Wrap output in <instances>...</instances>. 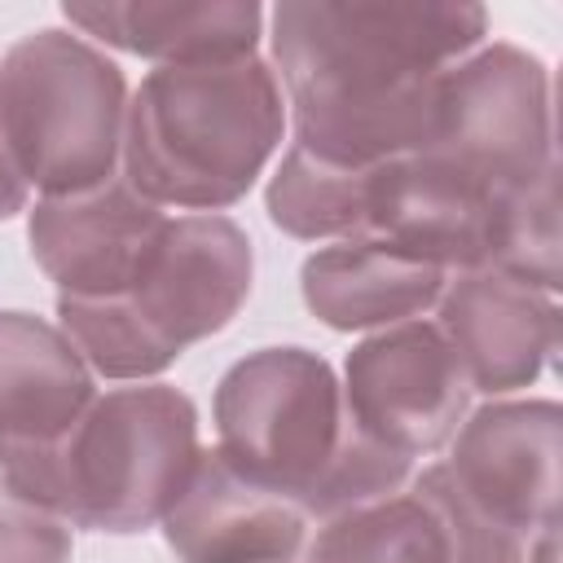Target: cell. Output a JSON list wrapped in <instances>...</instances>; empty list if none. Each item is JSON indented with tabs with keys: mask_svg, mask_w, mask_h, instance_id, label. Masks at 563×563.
<instances>
[{
	"mask_svg": "<svg viewBox=\"0 0 563 563\" xmlns=\"http://www.w3.org/2000/svg\"><path fill=\"white\" fill-rule=\"evenodd\" d=\"M220 453L303 515H343L391 497L409 457L356 427L334 369L303 347H260L216 387Z\"/></svg>",
	"mask_w": 563,
	"mask_h": 563,
	"instance_id": "1",
	"label": "cell"
},
{
	"mask_svg": "<svg viewBox=\"0 0 563 563\" xmlns=\"http://www.w3.org/2000/svg\"><path fill=\"white\" fill-rule=\"evenodd\" d=\"M198 462V413L176 387H119L44 444L0 440L4 484L66 523L141 532L185 493Z\"/></svg>",
	"mask_w": 563,
	"mask_h": 563,
	"instance_id": "2",
	"label": "cell"
},
{
	"mask_svg": "<svg viewBox=\"0 0 563 563\" xmlns=\"http://www.w3.org/2000/svg\"><path fill=\"white\" fill-rule=\"evenodd\" d=\"M282 141V88L260 57L158 66L123 114V180L158 202L216 211L238 202Z\"/></svg>",
	"mask_w": 563,
	"mask_h": 563,
	"instance_id": "3",
	"label": "cell"
},
{
	"mask_svg": "<svg viewBox=\"0 0 563 563\" xmlns=\"http://www.w3.org/2000/svg\"><path fill=\"white\" fill-rule=\"evenodd\" d=\"M484 26L471 0H286L273 9V57L290 101H361L440 75Z\"/></svg>",
	"mask_w": 563,
	"mask_h": 563,
	"instance_id": "4",
	"label": "cell"
},
{
	"mask_svg": "<svg viewBox=\"0 0 563 563\" xmlns=\"http://www.w3.org/2000/svg\"><path fill=\"white\" fill-rule=\"evenodd\" d=\"M123 70L70 31H35L0 57V136L26 189L84 194L123 150Z\"/></svg>",
	"mask_w": 563,
	"mask_h": 563,
	"instance_id": "5",
	"label": "cell"
},
{
	"mask_svg": "<svg viewBox=\"0 0 563 563\" xmlns=\"http://www.w3.org/2000/svg\"><path fill=\"white\" fill-rule=\"evenodd\" d=\"M422 154H440L501 189L554 167L550 75L541 57L497 40L440 70Z\"/></svg>",
	"mask_w": 563,
	"mask_h": 563,
	"instance_id": "6",
	"label": "cell"
},
{
	"mask_svg": "<svg viewBox=\"0 0 563 563\" xmlns=\"http://www.w3.org/2000/svg\"><path fill=\"white\" fill-rule=\"evenodd\" d=\"M251 273V238L229 216H163L119 299L150 343L176 361L189 343L211 339L238 317Z\"/></svg>",
	"mask_w": 563,
	"mask_h": 563,
	"instance_id": "7",
	"label": "cell"
},
{
	"mask_svg": "<svg viewBox=\"0 0 563 563\" xmlns=\"http://www.w3.org/2000/svg\"><path fill=\"white\" fill-rule=\"evenodd\" d=\"M343 400L365 435L413 462L457 431L471 383L435 325L400 321L347 352Z\"/></svg>",
	"mask_w": 563,
	"mask_h": 563,
	"instance_id": "8",
	"label": "cell"
},
{
	"mask_svg": "<svg viewBox=\"0 0 563 563\" xmlns=\"http://www.w3.org/2000/svg\"><path fill=\"white\" fill-rule=\"evenodd\" d=\"M497 194L440 154H400L369 167L361 238L435 268H488Z\"/></svg>",
	"mask_w": 563,
	"mask_h": 563,
	"instance_id": "9",
	"label": "cell"
},
{
	"mask_svg": "<svg viewBox=\"0 0 563 563\" xmlns=\"http://www.w3.org/2000/svg\"><path fill=\"white\" fill-rule=\"evenodd\" d=\"M449 475L510 532L559 528L563 497V409L554 400H497L453 431Z\"/></svg>",
	"mask_w": 563,
	"mask_h": 563,
	"instance_id": "10",
	"label": "cell"
},
{
	"mask_svg": "<svg viewBox=\"0 0 563 563\" xmlns=\"http://www.w3.org/2000/svg\"><path fill=\"white\" fill-rule=\"evenodd\" d=\"M163 211L141 198L123 176L84 194L40 198L31 211V255L62 286V295L106 299L123 295Z\"/></svg>",
	"mask_w": 563,
	"mask_h": 563,
	"instance_id": "11",
	"label": "cell"
},
{
	"mask_svg": "<svg viewBox=\"0 0 563 563\" xmlns=\"http://www.w3.org/2000/svg\"><path fill=\"white\" fill-rule=\"evenodd\" d=\"M435 330L475 391H515L554 356L559 303L497 268H466L440 290Z\"/></svg>",
	"mask_w": 563,
	"mask_h": 563,
	"instance_id": "12",
	"label": "cell"
},
{
	"mask_svg": "<svg viewBox=\"0 0 563 563\" xmlns=\"http://www.w3.org/2000/svg\"><path fill=\"white\" fill-rule=\"evenodd\" d=\"M308 515L246 479L220 449L198 453L176 506L163 515V537L185 563H290L303 545Z\"/></svg>",
	"mask_w": 563,
	"mask_h": 563,
	"instance_id": "13",
	"label": "cell"
},
{
	"mask_svg": "<svg viewBox=\"0 0 563 563\" xmlns=\"http://www.w3.org/2000/svg\"><path fill=\"white\" fill-rule=\"evenodd\" d=\"M88 35L167 66H224L255 57L264 9L255 0H101L62 9Z\"/></svg>",
	"mask_w": 563,
	"mask_h": 563,
	"instance_id": "14",
	"label": "cell"
},
{
	"mask_svg": "<svg viewBox=\"0 0 563 563\" xmlns=\"http://www.w3.org/2000/svg\"><path fill=\"white\" fill-rule=\"evenodd\" d=\"M303 303L330 330L400 325L431 308L444 290V268L400 255L374 238H352L303 260Z\"/></svg>",
	"mask_w": 563,
	"mask_h": 563,
	"instance_id": "15",
	"label": "cell"
},
{
	"mask_svg": "<svg viewBox=\"0 0 563 563\" xmlns=\"http://www.w3.org/2000/svg\"><path fill=\"white\" fill-rule=\"evenodd\" d=\"M88 405L92 374L75 343L31 312H0V440H57Z\"/></svg>",
	"mask_w": 563,
	"mask_h": 563,
	"instance_id": "16",
	"label": "cell"
},
{
	"mask_svg": "<svg viewBox=\"0 0 563 563\" xmlns=\"http://www.w3.org/2000/svg\"><path fill=\"white\" fill-rule=\"evenodd\" d=\"M308 563H444V532L422 497H378L330 515Z\"/></svg>",
	"mask_w": 563,
	"mask_h": 563,
	"instance_id": "17",
	"label": "cell"
},
{
	"mask_svg": "<svg viewBox=\"0 0 563 563\" xmlns=\"http://www.w3.org/2000/svg\"><path fill=\"white\" fill-rule=\"evenodd\" d=\"M365 180L369 172L334 167L290 145L282 167L268 180V220L290 238H334L356 233L365 224Z\"/></svg>",
	"mask_w": 563,
	"mask_h": 563,
	"instance_id": "18",
	"label": "cell"
},
{
	"mask_svg": "<svg viewBox=\"0 0 563 563\" xmlns=\"http://www.w3.org/2000/svg\"><path fill=\"white\" fill-rule=\"evenodd\" d=\"M488 268L554 295L563 264H559V163L523 185H506L497 194V224Z\"/></svg>",
	"mask_w": 563,
	"mask_h": 563,
	"instance_id": "19",
	"label": "cell"
},
{
	"mask_svg": "<svg viewBox=\"0 0 563 563\" xmlns=\"http://www.w3.org/2000/svg\"><path fill=\"white\" fill-rule=\"evenodd\" d=\"M413 497L431 506L444 532V563H523L519 532L484 515L449 475V466H427L413 484Z\"/></svg>",
	"mask_w": 563,
	"mask_h": 563,
	"instance_id": "20",
	"label": "cell"
},
{
	"mask_svg": "<svg viewBox=\"0 0 563 563\" xmlns=\"http://www.w3.org/2000/svg\"><path fill=\"white\" fill-rule=\"evenodd\" d=\"M0 563H70V528L0 479Z\"/></svg>",
	"mask_w": 563,
	"mask_h": 563,
	"instance_id": "21",
	"label": "cell"
},
{
	"mask_svg": "<svg viewBox=\"0 0 563 563\" xmlns=\"http://www.w3.org/2000/svg\"><path fill=\"white\" fill-rule=\"evenodd\" d=\"M22 207H26V180L18 176V167H13L9 150H4V136H0V220L18 216Z\"/></svg>",
	"mask_w": 563,
	"mask_h": 563,
	"instance_id": "22",
	"label": "cell"
},
{
	"mask_svg": "<svg viewBox=\"0 0 563 563\" xmlns=\"http://www.w3.org/2000/svg\"><path fill=\"white\" fill-rule=\"evenodd\" d=\"M554 541H559V532L545 528V532H541V545H537V563H554Z\"/></svg>",
	"mask_w": 563,
	"mask_h": 563,
	"instance_id": "23",
	"label": "cell"
}]
</instances>
